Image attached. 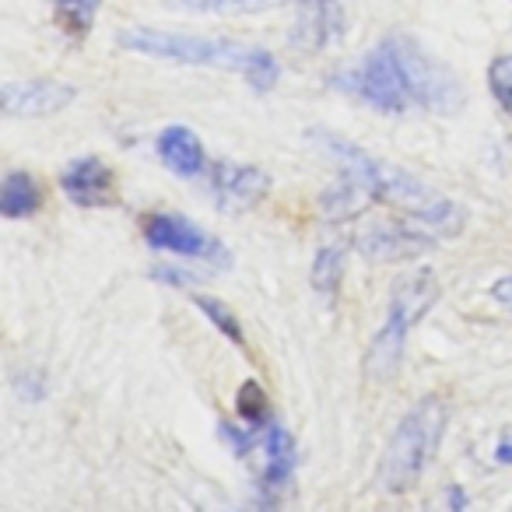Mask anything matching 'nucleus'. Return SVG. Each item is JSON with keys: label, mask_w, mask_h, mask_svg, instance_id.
<instances>
[{"label": "nucleus", "mask_w": 512, "mask_h": 512, "mask_svg": "<svg viewBox=\"0 0 512 512\" xmlns=\"http://www.w3.org/2000/svg\"><path fill=\"white\" fill-rule=\"evenodd\" d=\"M341 271H344V253L337 246H323L313 260V285L323 295H334L341 285Z\"/></svg>", "instance_id": "14"}, {"label": "nucleus", "mask_w": 512, "mask_h": 512, "mask_svg": "<svg viewBox=\"0 0 512 512\" xmlns=\"http://www.w3.org/2000/svg\"><path fill=\"white\" fill-rule=\"evenodd\" d=\"M271 190V179L253 165L214 162L211 165V193L221 211H249Z\"/></svg>", "instance_id": "6"}, {"label": "nucleus", "mask_w": 512, "mask_h": 512, "mask_svg": "<svg viewBox=\"0 0 512 512\" xmlns=\"http://www.w3.org/2000/svg\"><path fill=\"white\" fill-rule=\"evenodd\" d=\"M102 0H57V15L67 25V32L74 36H85L95 22V11H99Z\"/></svg>", "instance_id": "16"}, {"label": "nucleus", "mask_w": 512, "mask_h": 512, "mask_svg": "<svg viewBox=\"0 0 512 512\" xmlns=\"http://www.w3.org/2000/svg\"><path fill=\"white\" fill-rule=\"evenodd\" d=\"M239 414H242V421H246L249 428H256V432H264V428L274 421L264 386L253 383V379H246V383L239 386Z\"/></svg>", "instance_id": "13"}, {"label": "nucleus", "mask_w": 512, "mask_h": 512, "mask_svg": "<svg viewBox=\"0 0 512 512\" xmlns=\"http://www.w3.org/2000/svg\"><path fill=\"white\" fill-rule=\"evenodd\" d=\"M158 158L183 179H193L204 172V144L186 127L162 130V137H158Z\"/></svg>", "instance_id": "11"}, {"label": "nucleus", "mask_w": 512, "mask_h": 512, "mask_svg": "<svg viewBox=\"0 0 512 512\" xmlns=\"http://www.w3.org/2000/svg\"><path fill=\"white\" fill-rule=\"evenodd\" d=\"M344 85L383 113H407V109H432L453 113L463 102V88L439 60H432L414 39L390 36L358 64Z\"/></svg>", "instance_id": "1"}, {"label": "nucleus", "mask_w": 512, "mask_h": 512, "mask_svg": "<svg viewBox=\"0 0 512 512\" xmlns=\"http://www.w3.org/2000/svg\"><path fill=\"white\" fill-rule=\"evenodd\" d=\"M344 32V11L337 0H295L292 46L302 53L327 50Z\"/></svg>", "instance_id": "7"}, {"label": "nucleus", "mask_w": 512, "mask_h": 512, "mask_svg": "<svg viewBox=\"0 0 512 512\" xmlns=\"http://www.w3.org/2000/svg\"><path fill=\"white\" fill-rule=\"evenodd\" d=\"M74 102V88L64 81H18V85H4L0 92V106L8 116H53L64 106Z\"/></svg>", "instance_id": "8"}, {"label": "nucleus", "mask_w": 512, "mask_h": 512, "mask_svg": "<svg viewBox=\"0 0 512 512\" xmlns=\"http://www.w3.org/2000/svg\"><path fill=\"white\" fill-rule=\"evenodd\" d=\"M264 449H267V467H264V477H260V495L271 505L274 498H281V491L292 484V470H295V442L281 421L267 425Z\"/></svg>", "instance_id": "10"}, {"label": "nucleus", "mask_w": 512, "mask_h": 512, "mask_svg": "<svg viewBox=\"0 0 512 512\" xmlns=\"http://www.w3.org/2000/svg\"><path fill=\"white\" fill-rule=\"evenodd\" d=\"M197 4V0H193ZM200 4H207V8L214 11H264L271 8L274 0H200Z\"/></svg>", "instance_id": "19"}, {"label": "nucleus", "mask_w": 512, "mask_h": 512, "mask_svg": "<svg viewBox=\"0 0 512 512\" xmlns=\"http://www.w3.org/2000/svg\"><path fill=\"white\" fill-rule=\"evenodd\" d=\"M64 193L81 207H109L113 204V172L99 158H78L60 176Z\"/></svg>", "instance_id": "9"}, {"label": "nucleus", "mask_w": 512, "mask_h": 512, "mask_svg": "<svg viewBox=\"0 0 512 512\" xmlns=\"http://www.w3.org/2000/svg\"><path fill=\"white\" fill-rule=\"evenodd\" d=\"M120 46L141 57H158L169 64L186 67H218V71H235L256 88L271 92L278 85V60L260 46H242L232 39H204L183 36V32H158V29H127L120 32Z\"/></svg>", "instance_id": "2"}, {"label": "nucleus", "mask_w": 512, "mask_h": 512, "mask_svg": "<svg viewBox=\"0 0 512 512\" xmlns=\"http://www.w3.org/2000/svg\"><path fill=\"white\" fill-rule=\"evenodd\" d=\"M491 292H495V299H498V302H505V306L512 309V278H502L495 288H491Z\"/></svg>", "instance_id": "20"}, {"label": "nucleus", "mask_w": 512, "mask_h": 512, "mask_svg": "<svg viewBox=\"0 0 512 512\" xmlns=\"http://www.w3.org/2000/svg\"><path fill=\"white\" fill-rule=\"evenodd\" d=\"M144 239L155 249H165V253L228 264V249L218 239H211L204 228L193 225V221L179 218V214H148L144 218Z\"/></svg>", "instance_id": "5"}, {"label": "nucleus", "mask_w": 512, "mask_h": 512, "mask_svg": "<svg viewBox=\"0 0 512 512\" xmlns=\"http://www.w3.org/2000/svg\"><path fill=\"white\" fill-rule=\"evenodd\" d=\"M197 309L207 316V320L214 323V327L221 330V334L228 337V341L235 344V348H246V337H242V327H239V320H235V313L225 306V302H218V299H211V295H197Z\"/></svg>", "instance_id": "15"}, {"label": "nucleus", "mask_w": 512, "mask_h": 512, "mask_svg": "<svg viewBox=\"0 0 512 512\" xmlns=\"http://www.w3.org/2000/svg\"><path fill=\"white\" fill-rule=\"evenodd\" d=\"M221 439L232 442L235 456H246V453H249V446H253V442H256V428H246V432H239V428H235V425H228V421H221Z\"/></svg>", "instance_id": "18"}, {"label": "nucleus", "mask_w": 512, "mask_h": 512, "mask_svg": "<svg viewBox=\"0 0 512 512\" xmlns=\"http://www.w3.org/2000/svg\"><path fill=\"white\" fill-rule=\"evenodd\" d=\"M498 460L512 463V442H502V446H498Z\"/></svg>", "instance_id": "21"}, {"label": "nucleus", "mask_w": 512, "mask_h": 512, "mask_svg": "<svg viewBox=\"0 0 512 512\" xmlns=\"http://www.w3.org/2000/svg\"><path fill=\"white\" fill-rule=\"evenodd\" d=\"M488 85H491V95L495 102L512 116V57H498L491 60L488 67Z\"/></svg>", "instance_id": "17"}, {"label": "nucleus", "mask_w": 512, "mask_h": 512, "mask_svg": "<svg viewBox=\"0 0 512 512\" xmlns=\"http://www.w3.org/2000/svg\"><path fill=\"white\" fill-rule=\"evenodd\" d=\"M43 204V193H39L36 179L29 172H8L4 176V186H0V211L8 218H29V214L39 211Z\"/></svg>", "instance_id": "12"}, {"label": "nucleus", "mask_w": 512, "mask_h": 512, "mask_svg": "<svg viewBox=\"0 0 512 512\" xmlns=\"http://www.w3.org/2000/svg\"><path fill=\"white\" fill-rule=\"evenodd\" d=\"M446 404L442 397H425L404 414V421L397 425L393 439L386 442L383 463H379V488L386 495H400V491L414 488L418 477L428 470L435 449L446 432Z\"/></svg>", "instance_id": "3"}, {"label": "nucleus", "mask_w": 512, "mask_h": 512, "mask_svg": "<svg viewBox=\"0 0 512 512\" xmlns=\"http://www.w3.org/2000/svg\"><path fill=\"white\" fill-rule=\"evenodd\" d=\"M439 299V278L432 271H414L393 285L390 295V313H386L383 330L372 341L369 355H365V372L372 379H393L400 369V355H404L407 330L428 313Z\"/></svg>", "instance_id": "4"}]
</instances>
